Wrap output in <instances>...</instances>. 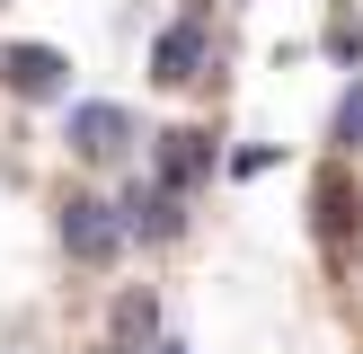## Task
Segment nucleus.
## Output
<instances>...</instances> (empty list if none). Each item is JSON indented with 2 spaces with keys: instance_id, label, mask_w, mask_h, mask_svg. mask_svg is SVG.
Masks as SVG:
<instances>
[{
  "instance_id": "1a4fd4ad",
  "label": "nucleus",
  "mask_w": 363,
  "mask_h": 354,
  "mask_svg": "<svg viewBox=\"0 0 363 354\" xmlns=\"http://www.w3.org/2000/svg\"><path fill=\"white\" fill-rule=\"evenodd\" d=\"M337 142H346V151H363V80L346 88V106H337Z\"/></svg>"
},
{
  "instance_id": "f03ea898",
  "label": "nucleus",
  "mask_w": 363,
  "mask_h": 354,
  "mask_svg": "<svg viewBox=\"0 0 363 354\" xmlns=\"http://www.w3.org/2000/svg\"><path fill=\"white\" fill-rule=\"evenodd\" d=\"M151 80H160V88H186V80H204V27H195V18L160 27V45H151Z\"/></svg>"
},
{
  "instance_id": "39448f33",
  "label": "nucleus",
  "mask_w": 363,
  "mask_h": 354,
  "mask_svg": "<svg viewBox=\"0 0 363 354\" xmlns=\"http://www.w3.org/2000/svg\"><path fill=\"white\" fill-rule=\"evenodd\" d=\"M151 336H160V301L151 292H124L116 301V328H106V354H160Z\"/></svg>"
},
{
  "instance_id": "20e7f679",
  "label": "nucleus",
  "mask_w": 363,
  "mask_h": 354,
  "mask_svg": "<svg viewBox=\"0 0 363 354\" xmlns=\"http://www.w3.org/2000/svg\"><path fill=\"white\" fill-rule=\"evenodd\" d=\"M0 80H9L18 98H62V88H71V62L53 45H18L9 62H0Z\"/></svg>"
},
{
  "instance_id": "f257e3e1",
  "label": "nucleus",
  "mask_w": 363,
  "mask_h": 354,
  "mask_svg": "<svg viewBox=\"0 0 363 354\" xmlns=\"http://www.w3.org/2000/svg\"><path fill=\"white\" fill-rule=\"evenodd\" d=\"M62 248H71L80 266H116V248H124L116 204H98V195H71V204H62Z\"/></svg>"
},
{
  "instance_id": "7ed1b4c3",
  "label": "nucleus",
  "mask_w": 363,
  "mask_h": 354,
  "mask_svg": "<svg viewBox=\"0 0 363 354\" xmlns=\"http://www.w3.org/2000/svg\"><path fill=\"white\" fill-rule=\"evenodd\" d=\"M124 133H133V115H124V106H106V98L71 106V151H80V159H116Z\"/></svg>"
},
{
  "instance_id": "9d476101",
  "label": "nucleus",
  "mask_w": 363,
  "mask_h": 354,
  "mask_svg": "<svg viewBox=\"0 0 363 354\" xmlns=\"http://www.w3.org/2000/svg\"><path fill=\"white\" fill-rule=\"evenodd\" d=\"M160 354H186V346H160Z\"/></svg>"
},
{
  "instance_id": "6e6552de",
  "label": "nucleus",
  "mask_w": 363,
  "mask_h": 354,
  "mask_svg": "<svg viewBox=\"0 0 363 354\" xmlns=\"http://www.w3.org/2000/svg\"><path fill=\"white\" fill-rule=\"evenodd\" d=\"M319 230H328V239L354 230V186H346V177H319Z\"/></svg>"
},
{
  "instance_id": "423d86ee",
  "label": "nucleus",
  "mask_w": 363,
  "mask_h": 354,
  "mask_svg": "<svg viewBox=\"0 0 363 354\" xmlns=\"http://www.w3.org/2000/svg\"><path fill=\"white\" fill-rule=\"evenodd\" d=\"M124 212H133V222H124L133 239H177V186H169V177H160V186H142Z\"/></svg>"
},
{
  "instance_id": "0eeeda50",
  "label": "nucleus",
  "mask_w": 363,
  "mask_h": 354,
  "mask_svg": "<svg viewBox=\"0 0 363 354\" xmlns=\"http://www.w3.org/2000/svg\"><path fill=\"white\" fill-rule=\"evenodd\" d=\"M204 142H213V133H169V151H160V177H169V186H195V177H204V159H213Z\"/></svg>"
}]
</instances>
